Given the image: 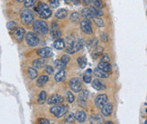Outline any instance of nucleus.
Wrapping results in <instances>:
<instances>
[{"label": "nucleus", "mask_w": 147, "mask_h": 124, "mask_svg": "<svg viewBox=\"0 0 147 124\" xmlns=\"http://www.w3.org/2000/svg\"><path fill=\"white\" fill-rule=\"evenodd\" d=\"M44 72H45L48 75H52L54 73V69L53 66H51V65H45V66H44Z\"/></svg>", "instance_id": "nucleus-42"}, {"label": "nucleus", "mask_w": 147, "mask_h": 124, "mask_svg": "<svg viewBox=\"0 0 147 124\" xmlns=\"http://www.w3.org/2000/svg\"><path fill=\"white\" fill-rule=\"evenodd\" d=\"M68 106L64 105V104H57V105H53L50 109V112L52 114H53L57 118H61V117L64 116L68 112Z\"/></svg>", "instance_id": "nucleus-5"}, {"label": "nucleus", "mask_w": 147, "mask_h": 124, "mask_svg": "<svg viewBox=\"0 0 147 124\" xmlns=\"http://www.w3.org/2000/svg\"><path fill=\"white\" fill-rule=\"evenodd\" d=\"M102 53H103V48L98 46H98L92 51V56H93L94 59H96V58L99 57Z\"/></svg>", "instance_id": "nucleus-34"}, {"label": "nucleus", "mask_w": 147, "mask_h": 124, "mask_svg": "<svg viewBox=\"0 0 147 124\" xmlns=\"http://www.w3.org/2000/svg\"><path fill=\"white\" fill-rule=\"evenodd\" d=\"M32 65H33V67L35 69H42L46 65V62L43 58H38V59H35L33 61Z\"/></svg>", "instance_id": "nucleus-16"}, {"label": "nucleus", "mask_w": 147, "mask_h": 124, "mask_svg": "<svg viewBox=\"0 0 147 124\" xmlns=\"http://www.w3.org/2000/svg\"><path fill=\"white\" fill-rule=\"evenodd\" d=\"M46 101H47V93L45 92V91H42V92L40 93L39 96H38L37 102L39 104H43Z\"/></svg>", "instance_id": "nucleus-29"}, {"label": "nucleus", "mask_w": 147, "mask_h": 124, "mask_svg": "<svg viewBox=\"0 0 147 124\" xmlns=\"http://www.w3.org/2000/svg\"><path fill=\"white\" fill-rule=\"evenodd\" d=\"M87 45H88V48L90 50V51H93L96 47L98 46V39L97 38H91V39H89V40L88 41L87 43Z\"/></svg>", "instance_id": "nucleus-26"}, {"label": "nucleus", "mask_w": 147, "mask_h": 124, "mask_svg": "<svg viewBox=\"0 0 147 124\" xmlns=\"http://www.w3.org/2000/svg\"><path fill=\"white\" fill-rule=\"evenodd\" d=\"M27 74H28V76L31 80H34L38 77V71H37V69H35L34 67H29L27 70Z\"/></svg>", "instance_id": "nucleus-27"}, {"label": "nucleus", "mask_w": 147, "mask_h": 124, "mask_svg": "<svg viewBox=\"0 0 147 124\" xmlns=\"http://www.w3.org/2000/svg\"><path fill=\"white\" fill-rule=\"evenodd\" d=\"M77 63H78L80 68L84 69L87 66V63H88L87 58L85 56H80L78 59H77Z\"/></svg>", "instance_id": "nucleus-28"}, {"label": "nucleus", "mask_w": 147, "mask_h": 124, "mask_svg": "<svg viewBox=\"0 0 147 124\" xmlns=\"http://www.w3.org/2000/svg\"><path fill=\"white\" fill-rule=\"evenodd\" d=\"M64 2H65V4H67V5H69L71 3V0H64Z\"/></svg>", "instance_id": "nucleus-50"}, {"label": "nucleus", "mask_w": 147, "mask_h": 124, "mask_svg": "<svg viewBox=\"0 0 147 124\" xmlns=\"http://www.w3.org/2000/svg\"><path fill=\"white\" fill-rule=\"evenodd\" d=\"M92 3V0H82V4L85 6H89Z\"/></svg>", "instance_id": "nucleus-48"}, {"label": "nucleus", "mask_w": 147, "mask_h": 124, "mask_svg": "<svg viewBox=\"0 0 147 124\" xmlns=\"http://www.w3.org/2000/svg\"><path fill=\"white\" fill-rule=\"evenodd\" d=\"M104 124H114V123H113L112 121H106Z\"/></svg>", "instance_id": "nucleus-51"}, {"label": "nucleus", "mask_w": 147, "mask_h": 124, "mask_svg": "<svg viewBox=\"0 0 147 124\" xmlns=\"http://www.w3.org/2000/svg\"><path fill=\"white\" fill-rule=\"evenodd\" d=\"M80 0H71V3L73 4V5H80Z\"/></svg>", "instance_id": "nucleus-49"}, {"label": "nucleus", "mask_w": 147, "mask_h": 124, "mask_svg": "<svg viewBox=\"0 0 147 124\" xmlns=\"http://www.w3.org/2000/svg\"><path fill=\"white\" fill-rule=\"evenodd\" d=\"M88 95H89V93H88V90L80 91V94H79V101H86L87 102L88 98Z\"/></svg>", "instance_id": "nucleus-33"}, {"label": "nucleus", "mask_w": 147, "mask_h": 124, "mask_svg": "<svg viewBox=\"0 0 147 124\" xmlns=\"http://www.w3.org/2000/svg\"><path fill=\"white\" fill-rule=\"evenodd\" d=\"M34 10L38 14V16H39V17L43 19V20L50 18L53 15V11L49 6V5L44 2H39L38 4H36L34 6Z\"/></svg>", "instance_id": "nucleus-1"}, {"label": "nucleus", "mask_w": 147, "mask_h": 124, "mask_svg": "<svg viewBox=\"0 0 147 124\" xmlns=\"http://www.w3.org/2000/svg\"><path fill=\"white\" fill-rule=\"evenodd\" d=\"M64 101V98H63L61 95L60 94H53L51 95L48 100L46 101V102L49 104V105H57V104H61Z\"/></svg>", "instance_id": "nucleus-11"}, {"label": "nucleus", "mask_w": 147, "mask_h": 124, "mask_svg": "<svg viewBox=\"0 0 147 124\" xmlns=\"http://www.w3.org/2000/svg\"><path fill=\"white\" fill-rule=\"evenodd\" d=\"M85 45V40L82 38H79L78 40H75V42L71 44V45H69V46L66 48V52L67 54L69 55H73L77 52H79L80 50L83 49Z\"/></svg>", "instance_id": "nucleus-4"}, {"label": "nucleus", "mask_w": 147, "mask_h": 124, "mask_svg": "<svg viewBox=\"0 0 147 124\" xmlns=\"http://www.w3.org/2000/svg\"><path fill=\"white\" fill-rule=\"evenodd\" d=\"M91 85H92V87L95 90L98 91V92H101V91H105L107 89L106 84L103 82H102L101 80H99L98 78H96V79L92 80Z\"/></svg>", "instance_id": "nucleus-12"}, {"label": "nucleus", "mask_w": 147, "mask_h": 124, "mask_svg": "<svg viewBox=\"0 0 147 124\" xmlns=\"http://www.w3.org/2000/svg\"><path fill=\"white\" fill-rule=\"evenodd\" d=\"M17 27H18V25L15 21H9L6 24V28L8 29L9 32H14Z\"/></svg>", "instance_id": "nucleus-35"}, {"label": "nucleus", "mask_w": 147, "mask_h": 124, "mask_svg": "<svg viewBox=\"0 0 147 124\" xmlns=\"http://www.w3.org/2000/svg\"><path fill=\"white\" fill-rule=\"evenodd\" d=\"M37 55L41 58H48L53 55V50L50 47H42L37 50Z\"/></svg>", "instance_id": "nucleus-13"}, {"label": "nucleus", "mask_w": 147, "mask_h": 124, "mask_svg": "<svg viewBox=\"0 0 147 124\" xmlns=\"http://www.w3.org/2000/svg\"><path fill=\"white\" fill-rule=\"evenodd\" d=\"M75 120H77V121H79L80 123H83L87 120V113L82 110H78L75 113Z\"/></svg>", "instance_id": "nucleus-17"}, {"label": "nucleus", "mask_w": 147, "mask_h": 124, "mask_svg": "<svg viewBox=\"0 0 147 124\" xmlns=\"http://www.w3.org/2000/svg\"><path fill=\"white\" fill-rule=\"evenodd\" d=\"M66 100L69 103H72L75 100V97H74L73 93L71 92H69V91H68L66 93Z\"/></svg>", "instance_id": "nucleus-41"}, {"label": "nucleus", "mask_w": 147, "mask_h": 124, "mask_svg": "<svg viewBox=\"0 0 147 124\" xmlns=\"http://www.w3.org/2000/svg\"><path fill=\"white\" fill-rule=\"evenodd\" d=\"M20 19L24 25H29L34 21V13L29 8H24L20 14Z\"/></svg>", "instance_id": "nucleus-3"}, {"label": "nucleus", "mask_w": 147, "mask_h": 124, "mask_svg": "<svg viewBox=\"0 0 147 124\" xmlns=\"http://www.w3.org/2000/svg\"><path fill=\"white\" fill-rule=\"evenodd\" d=\"M113 104L107 102L106 105L101 109V113L105 117H109L113 112Z\"/></svg>", "instance_id": "nucleus-15"}, {"label": "nucleus", "mask_w": 147, "mask_h": 124, "mask_svg": "<svg viewBox=\"0 0 147 124\" xmlns=\"http://www.w3.org/2000/svg\"><path fill=\"white\" fill-rule=\"evenodd\" d=\"M25 42L30 47H35L40 44V39L34 32H28L25 35Z\"/></svg>", "instance_id": "nucleus-6"}, {"label": "nucleus", "mask_w": 147, "mask_h": 124, "mask_svg": "<svg viewBox=\"0 0 147 124\" xmlns=\"http://www.w3.org/2000/svg\"><path fill=\"white\" fill-rule=\"evenodd\" d=\"M38 124H50V121L45 119V118H42L39 120V122H38Z\"/></svg>", "instance_id": "nucleus-47"}, {"label": "nucleus", "mask_w": 147, "mask_h": 124, "mask_svg": "<svg viewBox=\"0 0 147 124\" xmlns=\"http://www.w3.org/2000/svg\"><path fill=\"white\" fill-rule=\"evenodd\" d=\"M49 6L52 8H57L60 5V0H48Z\"/></svg>", "instance_id": "nucleus-40"}, {"label": "nucleus", "mask_w": 147, "mask_h": 124, "mask_svg": "<svg viewBox=\"0 0 147 124\" xmlns=\"http://www.w3.org/2000/svg\"><path fill=\"white\" fill-rule=\"evenodd\" d=\"M33 29L36 35H47L50 31L48 24L43 19H38V20L34 21Z\"/></svg>", "instance_id": "nucleus-2"}, {"label": "nucleus", "mask_w": 147, "mask_h": 124, "mask_svg": "<svg viewBox=\"0 0 147 124\" xmlns=\"http://www.w3.org/2000/svg\"><path fill=\"white\" fill-rule=\"evenodd\" d=\"M93 71L91 69H87L83 74V81L86 83H90L92 82Z\"/></svg>", "instance_id": "nucleus-22"}, {"label": "nucleus", "mask_w": 147, "mask_h": 124, "mask_svg": "<svg viewBox=\"0 0 147 124\" xmlns=\"http://www.w3.org/2000/svg\"><path fill=\"white\" fill-rule=\"evenodd\" d=\"M144 124H147V120H146V121H145V123Z\"/></svg>", "instance_id": "nucleus-53"}, {"label": "nucleus", "mask_w": 147, "mask_h": 124, "mask_svg": "<svg viewBox=\"0 0 147 124\" xmlns=\"http://www.w3.org/2000/svg\"><path fill=\"white\" fill-rule=\"evenodd\" d=\"M48 81H49V76L45 75V74H42L38 77V79L36 80V85L38 87H42L48 82Z\"/></svg>", "instance_id": "nucleus-20"}, {"label": "nucleus", "mask_w": 147, "mask_h": 124, "mask_svg": "<svg viewBox=\"0 0 147 124\" xmlns=\"http://www.w3.org/2000/svg\"><path fill=\"white\" fill-rule=\"evenodd\" d=\"M16 1H17L18 3H23V2L24 1V0H16Z\"/></svg>", "instance_id": "nucleus-52"}, {"label": "nucleus", "mask_w": 147, "mask_h": 124, "mask_svg": "<svg viewBox=\"0 0 147 124\" xmlns=\"http://www.w3.org/2000/svg\"><path fill=\"white\" fill-rule=\"evenodd\" d=\"M89 122L90 124H103L104 123V118L100 114H92L89 116Z\"/></svg>", "instance_id": "nucleus-14"}, {"label": "nucleus", "mask_w": 147, "mask_h": 124, "mask_svg": "<svg viewBox=\"0 0 147 124\" xmlns=\"http://www.w3.org/2000/svg\"><path fill=\"white\" fill-rule=\"evenodd\" d=\"M12 35L17 43H22L25 37V35H26V32H25V29L24 27H18L14 32H12Z\"/></svg>", "instance_id": "nucleus-9"}, {"label": "nucleus", "mask_w": 147, "mask_h": 124, "mask_svg": "<svg viewBox=\"0 0 147 124\" xmlns=\"http://www.w3.org/2000/svg\"><path fill=\"white\" fill-rule=\"evenodd\" d=\"M66 72L65 70H61L59 71L58 73H57L54 76V80L55 82H63L65 79H66Z\"/></svg>", "instance_id": "nucleus-24"}, {"label": "nucleus", "mask_w": 147, "mask_h": 124, "mask_svg": "<svg viewBox=\"0 0 147 124\" xmlns=\"http://www.w3.org/2000/svg\"><path fill=\"white\" fill-rule=\"evenodd\" d=\"M110 61V56L108 55H103L101 56V62H105V63H109Z\"/></svg>", "instance_id": "nucleus-45"}, {"label": "nucleus", "mask_w": 147, "mask_h": 124, "mask_svg": "<svg viewBox=\"0 0 147 124\" xmlns=\"http://www.w3.org/2000/svg\"><path fill=\"white\" fill-rule=\"evenodd\" d=\"M98 68H99L100 70L106 72L107 74H110L112 72V66L109 63H105V62H100L98 65Z\"/></svg>", "instance_id": "nucleus-19"}, {"label": "nucleus", "mask_w": 147, "mask_h": 124, "mask_svg": "<svg viewBox=\"0 0 147 124\" xmlns=\"http://www.w3.org/2000/svg\"><path fill=\"white\" fill-rule=\"evenodd\" d=\"M23 3L25 8H30L33 7V6H35V5L37 4V0H24Z\"/></svg>", "instance_id": "nucleus-36"}, {"label": "nucleus", "mask_w": 147, "mask_h": 124, "mask_svg": "<svg viewBox=\"0 0 147 124\" xmlns=\"http://www.w3.org/2000/svg\"><path fill=\"white\" fill-rule=\"evenodd\" d=\"M69 88H71V91L74 93H80V91H82V82L79 78H77V77L71 78V79L69 80Z\"/></svg>", "instance_id": "nucleus-8"}, {"label": "nucleus", "mask_w": 147, "mask_h": 124, "mask_svg": "<svg viewBox=\"0 0 147 124\" xmlns=\"http://www.w3.org/2000/svg\"><path fill=\"white\" fill-rule=\"evenodd\" d=\"M61 60L64 63H66V64H68V63L71 61V57H69V55H63L61 57Z\"/></svg>", "instance_id": "nucleus-44"}, {"label": "nucleus", "mask_w": 147, "mask_h": 124, "mask_svg": "<svg viewBox=\"0 0 147 124\" xmlns=\"http://www.w3.org/2000/svg\"><path fill=\"white\" fill-rule=\"evenodd\" d=\"M80 15L84 17L85 19H92L93 18V16H91V13H90V11H89V8H87V7H85V8H83L82 10H81V12H80Z\"/></svg>", "instance_id": "nucleus-30"}, {"label": "nucleus", "mask_w": 147, "mask_h": 124, "mask_svg": "<svg viewBox=\"0 0 147 124\" xmlns=\"http://www.w3.org/2000/svg\"><path fill=\"white\" fill-rule=\"evenodd\" d=\"M108 102V97L107 94H99L95 99V105L98 109H102Z\"/></svg>", "instance_id": "nucleus-10"}, {"label": "nucleus", "mask_w": 147, "mask_h": 124, "mask_svg": "<svg viewBox=\"0 0 147 124\" xmlns=\"http://www.w3.org/2000/svg\"><path fill=\"white\" fill-rule=\"evenodd\" d=\"M100 39L103 43H107L108 41V36L106 33H102V34L100 35Z\"/></svg>", "instance_id": "nucleus-46"}, {"label": "nucleus", "mask_w": 147, "mask_h": 124, "mask_svg": "<svg viewBox=\"0 0 147 124\" xmlns=\"http://www.w3.org/2000/svg\"><path fill=\"white\" fill-rule=\"evenodd\" d=\"M89 11H90L91 13V16L93 17H101L102 16L104 15V13L103 11H102L101 9H98L97 7H95V6H89Z\"/></svg>", "instance_id": "nucleus-25"}, {"label": "nucleus", "mask_w": 147, "mask_h": 124, "mask_svg": "<svg viewBox=\"0 0 147 124\" xmlns=\"http://www.w3.org/2000/svg\"><path fill=\"white\" fill-rule=\"evenodd\" d=\"M69 20L71 22H79L80 21V14L78 12H72L71 15L69 16Z\"/></svg>", "instance_id": "nucleus-39"}, {"label": "nucleus", "mask_w": 147, "mask_h": 124, "mask_svg": "<svg viewBox=\"0 0 147 124\" xmlns=\"http://www.w3.org/2000/svg\"><path fill=\"white\" fill-rule=\"evenodd\" d=\"M92 3H93V6H95V7H97L98 9L104 8V6H105V4L102 0H92Z\"/></svg>", "instance_id": "nucleus-38"}, {"label": "nucleus", "mask_w": 147, "mask_h": 124, "mask_svg": "<svg viewBox=\"0 0 147 124\" xmlns=\"http://www.w3.org/2000/svg\"><path fill=\"white\" fill-rule=\"evenodd\" d=\"M74 121H75V114H73V113H69L68 116H66V118H65V122L68 124L72 123Z\"/></svg>", "instance_id": "nucleus-43"}, {"label": "nucleus", "mask_w": 147, "mask_h": 124, "mask_svg": "<svg viewBox=\"0 0 147 124\" xmlns=\"http://www.w3.org/2000/svg\"><path fill=\"white\" fill-rule=\"evenodd\" d=\"M50 31H51V35H52V37L54 39V40L61 38V36L62 35V33H61V31L60 28L54 29V30H50Z\"/></svg>", "instance_id": "nucleus-32"}, {"label": "nucleus", "mask_w": 147, "mask_h": 124, "mask_svg": "<svg viewBox=\"0 0 147 124\" xmlns=\"http://www.w3.org/2000/svg\"><path fill=\"white\" fill-rule=\"evenodd\" d=\"M80 29L81 31L86 35H92L93 34V28H92V24L89 19H83L80 23Z\"/></svg>", "instance_id": "nucleus-7"}, {"label": "nucleus", "mask_w": 147, "mask_h": 124, "mask_svg": "<svg viewBox=\"0 0 147 124\" xmlns=\"http://www.w3.org/2000/svg\"><path fill=\"white\" fill-rule=\"evenodd\" d=\"M69 15V12L67 9L65 8H60L56 11L55 13V17L57 19H60V20H62V19H65Z\"/></svg>", "instance_id": "nucleus-18"}, {"label": "nucleus", "mask_w": 147, "mask_h": 124, "mask_svg": "<svg viewBox=\"0 0 147 124\" xmlns=\"http://www.w3.org/2000/svg\"><path fill=\"white\" fill-rule=\"evenodd\" d=\"M93 74H95V76L97 78H101V79H106V78H108V76H109V74H107V73H106V72L100 70L98 67L94 69Z\"/></svg>", "instance_id": "nucleus-23"}, {"label": "nucleus", "mask_w": 147, "mask_h": 124, "mask_svg": "<svg viewBox=\"0 0 147 124\" xmlns=\"http://www.w3.org/2000/svg\"><path fill=\"white\" fill-rule=\"evenodd\" d=\"M93 22L96 24L98 27H105V23L103 19H101L100 17H93L92 18Z\"/></svg>", "instance_id": "nucleus-37"}, {"label": "nucleus", "mask_w": 147, "mask_h": 124, "mask_svg": "<svg viewBox=\"0 0 147 124\" xmlns=\"http://www.w3.org/2000/svg\"><path fill=\"white\" fill-rule=\"evenodd\" d=\"M53 46L57 50H63L66 47V43H65L64 40H63V39L59 38V39H56V40H54Z\"/></svg>", "instance_id": "nucleus-21"}, {"label": "nucleus", "mask_w": 147, "mask_h": 124, "mask_svg": "<svg viewBox=\"0 0 147 124\" xmlns=\"http://www.w3.org/2000/svg\"><path fill=\"white\" fill-rule=\"evenodd\" d=\"M54 65H55V68L57 70L61 71V70H64L67 64L63 63L61 59H58V60H55L54 61Z\"/></svg>", "instance_id": "nucleus-31"}]
</instances>
